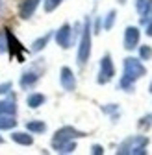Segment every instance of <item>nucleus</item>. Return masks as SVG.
<instances>
[{
  "label": "nucleus",
  "instance_id": "1",
  "mask_svg": "<svg viewBox=\"0 0 152 155\" xmlns=\"http://www.w3.org/2000/svg\"><path fill=\"white\" fill-rule=\"evenodd\" d=\"M147 74V67L139 57H126L123 61V78L119 81V87L123 91H132L134 83Z\"/></svg>",
  "mask_w": 152,
  "mask_h": 155
},
{
  "label": "nucleus",
  "instance_id": "2",
  "mask_svg": "<svg viewBox=\"0 0 152 155\" xmlns=\"http://www.w3.org/2000/svg\"><path fill=\"white\" fill-rule=\"evenodd\" d=\"M148 146V139L143 135H134V137L124 139L119 148H117V155H145Z\"/></svg>",
  "mask_w": 152,
  "mask_h": 155
},
{
  "label": "nucleus",
  "instance_id": "3",
  "mask_svg": "<svg viewBox=\"0 0 152 155\" xmlns=\"http://www.w3.org/2000/svg\"><path fill=\"white\" fill-rule=\"evenodd\" d=\"M91 21L85 18L84 21V30L80 33V41H78V54H76V61H78L80 67H84L89 61V55H91Z\"/></svg>",
  "mask_w": 152,
  "mask_h": 155
},
{
  "label": "nucleus",
  "instance_id": "4",
  "mask_svg": "<svg viewBox=\"0 0 152 155\" xmlns=\"http://www.w3.org/2000/svg\"><path fill=\"white\" fill-rule=\"evenodd\" d=\"M80 137H85L84 131H78V129L72 127V126H63L61 129H58V131L54 133V137H52V148L58 150V148L63 146L65 142L76 140V139H80Z\"/></svg>",
  "mask_w": 152,
  "mask_h": 155
},
{
  "label": "nucleus",
  "instance_id": "5",
  "mask_svg": "<svg viewBox=\"0 0 152 155\" xmlns=\"http://www.w3.org/2000/svg\"><path fill=\"white\" fill-rule=\"evenodd\" d=\"M113 76H115V67H113V59L111 55L106 54L102 55L100 59V68H98V76H97V83L98 85H106L113 80Z\"/></svg>",
  "mask_w": 152,
  "mask_h": 155
},
{
  "label": "nucleus",
  "instance_id": "6",
  "mask_svg": "<svg viewBox=\"0 0 152 155\" xmlns=\"http://www.w3.org/2000/svg\"><path fill=\"white\" fill-rule=\"evenodd\" d=\"M6 33V39H8V54L11 59H19L21 63H24V50H22V45L19 43V39L13 35L11 30H4Z\"/></svg>",
  "mask_w": 152,
  "mask_h": 155
},
{
  "label": "nucleus",
  "instance_id": "7",
  "mask_svg": "<svg viewBox=\"0 0 152 155\" xmlns=\"http://www.w3.org/2000/svg\"><path fill=\"white\" fill-rule=\"evenodd\" d=\"M72 37H74V31H72V26L71 24H63L58 31H56L54 39H56V43H58L61 48H71L72 45Z\"/></svg>",
  "mask_w": 152,
  "mask_h": 155
},
{
  "label": "nucleus",
  "instance_id": "8",
  "mask_svg": "<svg viewBox=\"0 0 152 155\" xmlns=\"http://www.w3.org/2000/svg\"><path fill=\"white\" fill-rule=\"evenodd\" d=\"M139 39H141V31H139L137 26H126V30H124V39H123L126 50L137 48V46H139Z\"/></svg>",
  "mask_w": 152,
  "mask_h": 155
},
{
  "label": "nucleus",
  "instance_id": "9",
  "mask_svg": "<svg viewBox=\"0 0 152 155\" xmlns=\"http://www.w3.org/2000/svg\"><path fill=\"white\" fill-rule=\"evenodd\" d=\"M60 83L65 91L72 92L76 89V78H74V72L69 68V67H61V72H60Z\"/></svg>",
  "mask_w": 152,
  "mask_h": 155
},
{
  "label": "nucleus",
  "instance_id": "10",
  "mask_svg": "<svg viewBox=\"0 0 152 155\" xmlns=\"http://www.w3.org/2000/svg\"><path fill=\"white\" fill-rule=\"evenodd\" d=\"M41 2H43V0H22L21 8H19V15H21V18H30L35 13V9L39 8Z\"/></svg>",
  "mask_w": 152,
  "mask_h": 155
},
{
  "label": "nucleus",
  "instance_id": "11",
  "mask_svg": "<svg viewBox=\"0 0 152 155\" xmlns=\"http://www.w3.org/2000/svg\"><path fill=\"white\" fill-rule=\"evenodd\" d=\"M136 9L141 15L139 22L145 26L147 21H148V17H150V11H152V0H136Z\"/></svg>",
  "mask_w": 152,
  "mask_h": 155
},
{
  "label": "nucleus",
  "instance_id": "12",
  "mask_svg": "<svg viewBox=\"0 0 152 155\" xmlns=\"http://www.w3.org/2000/svg\"><path fill=\"white\" fill-rule=\"evenodd\" d=\"M37 81H39V72H35V70H26V72L21 76V87H22V89H30V87H33Z\"/></svg>",
  "mask_w": 152,
  "mask_h": 155
},
{
  "label": "nucleus",
  "instance_id": "13",
  "mask_svg": "<svg viewBox=\"0 0 152 155\" xmlns=\"http://www.w3.org/2000/svg\"><path fill=\"white\" fill-rule=\"evenodd\" d=\"M11 139H13V142L21 144V146H32L33 144V137L30 135V131L28 133H24V131H15L11 135Z\"/></svg>",
  "mask_w": 152,
  "mask_h": 155
},
{
  "label": "nucleus",
  "instance_id": "14",
  "mask_svg": "<svg viewBox=\"0 0 152 155\" xmlns=\"http://www.w3.org/2000/svg\"><path fill=\"white\" fill-rule=\"evenodd\" d=\"M45 102H47V98H45V94H41V92H32L28 98H26V104H28V107H32V109L41 107Z\"/></svg>",
  "mask_w": 152,
  "mask_h": 155
},
{
  "label": "nucleus",
  "instance_id": "15",
  "mask_svg": "<svg viewBox=\"0 0 152 155\" xmlns=\"http://www.w3.org/2000/svg\"><path fill=\"white\" fill-rule=\"evenodd\" d=\"M0 114H11V116L17 114V105H15V100L13 98L0 102Z\"/></svg>",
  "mask_w": 152,
  "mask_h": 155
},
{
  "label": "nucleus",
  "instance_id": "16",
  "mask_svg": "<svg viewBox=\"0 0 152 155\" xmlns=\"http://www.w3.org/2000/svg\"><path fill=\"white\" fill-rule=\"evenodd\" d=\"M50 39H52V31L45 33V35H43V37H39V39H35V41L32 43V52H41V50L48 45Z\"/></svg>",
  "mask_w": 152,
  "mask_h": 155
},
{
  "label": "nucleus",
  "instance_id": "17",
  "mask_svg": "<svg viewBox=\"0 0 152 155\" xmlns=\"http://www.w3.org/2000/svg\"><path fill=\"white\" fill-rule=\"evenodd\" d=\"M26 129L30 133H45L47 131V124L43 120H32V122L26 124Z\"/></svg>",
  "mask_w": 152,
  "mask_h": 155
},
{
  "label": "nucleus",
  "instance_id": "18",
  "mask_svg": "<svg viewBox=\"0 0 152 155\" xmlns=\"http://www.w3.org/2000/svg\"><path fill=\"white\" fill-rule=\"evenodd\" d=\"M17 126L15 116L11 114H0V129H13Z\"/></svg>",
  "mask_w": 152,
  "mask_h": 155
},
{
  "label": "nucleus",
  "instance_id": "19",
  "mask_svg": "<svg viewBox=\"0 0 152 155\" xmlns=\"http://www.w3.org/2000/svg\"><path fill=\"white\" fill-rule=\"evenodd\" d=\"M115 18H117V11H115V9H111V11L106 15V18H104L102 28H104V30H111L113 24H115Z\"/></svg>",
  "mask_w": 152,
  "mask_h": 155
},
{
  "label": "nucleus",
  "instance_id": "20",
  "mask_svg": "<svg viewBox=\"0 0 152 155\" xmlns=\"http://www.w3.org/2000/svg\"><path fill=\"white\" fill-rule=\"evenodd\" d=\"M150 57H152V46L141 45V46H139V59H141V61H148Z\"/></svg>",
  "mask_w": 152,
  "mask_h": 155
},
{
  "label": "nucleus",
  "instance_id": "21",
  "mask_svg": "<svg viewBox=\"0 0 152 155\" xmlns=\"http://www.w3.org/2000/svg\"><path fill=\"white\" fill-rule=\"evenodd\" d=\"M61 2H63V0H45V2H43L45 11H47V13H52L54 9H58V8L61 6Z\"/></svg>",
  "mask_w": 152,
  "mask_h": 155
},
{
  "label": "nucleus",
  "instance_id": "22",
  "mask_svg": "<svg viewBox=\"0 0 152 155\" xmlns=\"http://www.w3.org/2000/svg\"><path fill=\"white\" fill-rule=\"evenodd\" d=\"M74 150H76V142H74V140H69V142H65L63 146H60L56 151H58V153H72Z\"/></svg>",
  "mask_w": 152,
  "mask_h": 155
},
{
  "label": "nucleus",
  "instance_id": "23",
  "mask_svg": "<svg viewBox=\"0 0 152 155\" xmlns=\"http://www.w3.org/2000/svg\"><path fill=\"white\" fill-rule=\"evenodd\" d=\"M8 52V39L6 33H0V54H6Z\"/></svg>",
  "mask_w": 152,
  "mask_h": 155
},
{
  "label": "nucleus",
  "instance_id": "24",
  "mask_svg": "<svg viewBox=\"0 0 152 155\" xmlns=\"http://www.w3.org/2000/svg\"><path fill=\"white\" fill-rule=\"evenodd\" d=\"M150 124H152V114H147L139 120V127H148Z\"/></svg>",
  "mask_w": 152,
  "mask_h": 155
},
{
  "label": "nucleus",
  "instance_id": "25",
  "mask_svg": "<svg viewBox=\"0 0 152 155\" xmlns=\"http://www.w3.org/2000/svg\"><path fill=\"white\" fill-rule=\"evenodd\" d=\"M102 111H104V113H108V114H113V118H117V111H119V107L113 104L111 107H102Z\"/></svg>",
  "mask_w": 152,
  "mask_h": 155
},
{
  "label": "nucleus",
  "instance_id": "26",
  "mask_svg": "<svg viewBox=\"0 0 152 155\" xmlns=\"http://www.w3.org/2000/svg\"><path fill=\"white\" fill-rule=\"evenodd\" d=\"M145 33H147L148 37H152V11H150V17H148L147 24H145Z\"/></svg>",
  "mask_w": 152,
  "mask_h": 155
},
{
  "label": "nucleus",
  "instance_id": "27",
  "mask_svg": "<svg viewBox=\"0 0 152 155\" xmlns=\"http://www.w3.org/2000/svg\"><path fill=\"white\" fill-rule=\"evenodd\" d=\"M91 153H93V155H102V153H104V148H102L100 144H93V146H91Z\"/></svg>",
  "mask_w": 152,
  "mask_h": 155
},
{
  "label": "nucleus",
  "instance_id": "28",
  "mask_svg": "<svg viewBox=\"0 0 152 155\" xmlns=\"http://www.w3.org/2000/svg\"><path fill=\"white\" fill-rule=\"evenodd\" d=\"M8 11V0H0V18H2Z\"/></svg>",
  "mask_w": 152,
  "mask_h": 155
},
{
  "label": "nucleus",
  "instance_id": "29",
  "mask_svg": "<svg viewBox=\"0 0 152 155\" xmlns=\"http://www.w3.org/2000/svg\"><path fill=\"white\" fill-rule=\"evenodd\" d=\"M9 91H11V81H6V83L0 85V94H6V92H9Z\"/></svg>",
  "mask_w": 152,
  "mask_h": 155
},
{
  "label": "nucleus",
  "instance_id": "30",
  "mask_svg": "<svg viewBox=\"0 0 152 155\" xmlns=\"http://www.w3.org/2000/svg\"><path fill=\"white\" fill-rule=\"evenodd\" d=\"M100 26H102V22H100V18L97 22H95V33H100Z\"/></svg>",
  "mask_w": 152,
  "mask_h": 155
},
{
  "label": "nucleus",
  "instance_id": "31",
  "mask_svg": "<svg viewBox=\"0 0 152 155\" xmlns=\"http://www.w3.org/2000/svg\"><path fill=\"white\" fill-rule=\"evenodd\" d=\"M148 91H150V94H152V81H150V87H148Z\"/></svg>",
  "mask_w": 152,
  "mask_h": 155
},
{
  "label": "nucleus",
  "instance_id": "32",
  "mask_svg": "<svg viewBox=\"0 0 152 155\" xmlns=\"http://www.w3.org/2000/svg\"><path fill=\"white\" fill-rule=\"evenodd\" d=\"M117 2H119V4H124V2H126V0H117Z\"/></svg>",
  "mask_w": 152,
  "mask_h": 155
},
{
  "label": "nucleus",
  "instance_id": "33",
  "mask_svg": "<svg viewBox=\"0 0 152 155\" xmlns=\"http://www.w3.org/2000/svg\"><path fill=\"white\" fill-rule=\"evenodd\" d=\"M2 142H4V139H2V137H0V144H2Z\"/></svg>",
  "mask_w": 152,
  "mask_h": 155
}]
</instances>
